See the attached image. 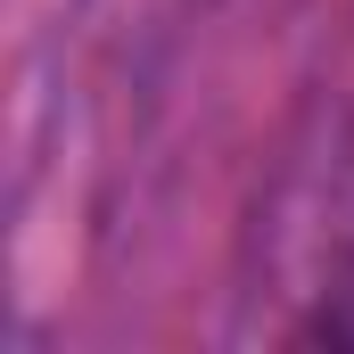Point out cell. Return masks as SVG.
Returning a JSON list of instances; mask_svg holds the SVG:
<instances>
[{
  "mask_svg": "<svg viewBox=\"0 0 354 354\" xmlns=\"http://www.w3.org/2000/svg\"><path fill=\"white\" fill-rule=\"evenodd\" d=\"M297 223L280 231V256L305 297V338L354 346V140H330L322 165H305L288 189Z\"/></svg>",
  "mask_w": 354,
  "mask_h": 354,
  "instance_id": "obj_1",
  "label": "cell"
}]
</instances>
